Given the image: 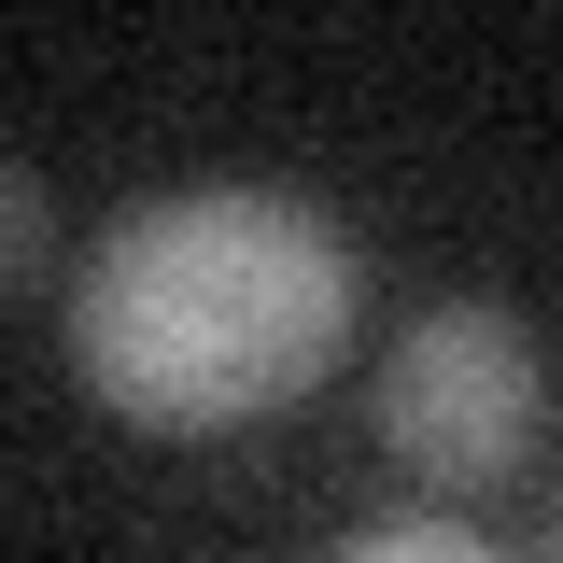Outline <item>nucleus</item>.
Returning a JSON list of instances; mask_svg holds the SVG:
<instances>
[{
    "mask_svg": "<svg viewBox=\"0 0 563 563\" xmlns=\"http://www.w3.org/2000/svg\"><path fill=\"white\" fill-rule=\"evenodd\" d=\"M352 240L282 184L141 198L70 282V366L155 437H225L310 395L352 339Z\"/></svg>",
    "mask_w": 563,
    "mask_h": 563,
    "instance_id": "f257e3e1",
    "label": "nucleus"
},
{
    "mask_svg": "<svg viewBox=\"0 0 563 563\" xmlns=\"http://www.w3.org/2000/svg\"><path fill=\"white\" fill-rule=\"evenodd\" d=\"M536 422H550V366L521 339V310H493V296L422 310L409 339H395V366H380V437L437 493H493L536 451Z\"/></svg>",
    "mask_w": 563,
    "mask_h": 563,
    "instance_id": "f03ea898",
    "label": "nucleus"
},
{
    "mask_svg": "<svg viewBox=\"0 0 563 563\" xmlns=\"http://www.w3.org/2000/svg\"><path fill=\"white\" fill-rule=\"evenodd\" d=\"M43 225H57V211H43V184H29V169L0 155V296H14L29 268H43Z\"/></svg>",
    "mask_w": 563,
    "mask_h": 563,
    "instance_id": "7ed1b4c3",
    "label": "nucleus"
},
{
    "mask_svg": "<svg viewBox=\"0 0 563 563\" xmlns=\"http://www.w3.org/2000/svg\"><path fill=\"white\" fill-rule=\"evenodd\" d=\"M339 563H493V550L465 536V521H395V536H352Z\"/></svg>",
    "mask_w": 563,
    "mask_h": 563,
    "instance_id": "20e7f679",
    "label": "nucleus"
},
{
    "mask_svg": "<svg viewBox=\"0 0 563 563\" xmlns=\"http://www.w3.org/2000/svg\"><path fill=\"white\" fill-rule=\"evenodd\" d=\"M550 563H563V536H550Z\"/></svg>",
    "mask_w": 563,
    "mask_h": 563,
    "instance_id": "39448f33",
    "label": "nucleus"
}]
</instances>
